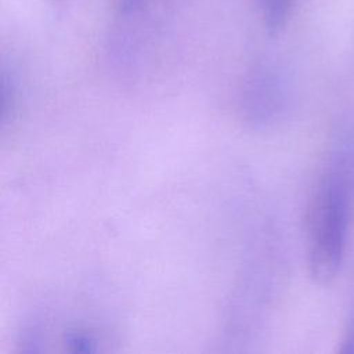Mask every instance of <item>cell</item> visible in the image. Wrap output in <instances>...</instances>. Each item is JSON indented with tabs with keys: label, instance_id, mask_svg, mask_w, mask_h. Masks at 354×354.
I'll list each match as a JSON object with an SVG mask.
<instances>
[{
	"label": "cell",
	"instance_id": "6da1fadb",
	"mask_svg": "<svg viewBox=\"0 0 354 354\" xmlns=\"http://www.w3.org/2000/svg\"><path fill=\"white\" fill-rule=\"evenodd\" d=\"M354 194V149H336L319 180L307 218V264L318 283L330 282L344 257Z\"/></svg>",
	"mask_w": 354,
	"mask_h": 354
},
{
	"label": "cell",
	"instance_id": "7a4b0ae2",
	"mask_svg": "<svg viewBox=\"0 0 354 354\" xmlns=\"http://www.w3.org/2000/svg\"><path fill=\"white\" fill-rule=\"evenodd\" d=\"M264 24L270 33H277L285 25L292 0H261Z\"/></svg>",
	"mask_w": 354,
	"mask_h": 354
},
{
	"label": "cell",
	"instance_id": "3957f363",
	"mask_svg": "<svg viewBox=\"0 0 354 354\" xmlns=\"http://www.w3.org/2000/svg\"><path fill=\"white\" fill-rule=\"evenodd\" d=\"M66 343L75 353H91L94 351L93 339L83 332H71L66 336Z\"/></svg>",
	"mask_w": 354,
	"mask_h": 354
}]
</instances>
